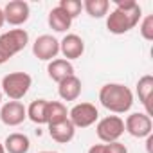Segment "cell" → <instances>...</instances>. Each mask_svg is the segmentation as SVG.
<instances>
[{"instance_id":"1","label":"cell","mask_w":153,"mask_h":153,"mask_svg":"<svg viewBox=\"0 0 153 153\" xmlns=\"http://www.w3.org/2000/svg\"><path fill=\"white\" fill-rule=\"evenodd\" d=\"M142 16V9L133 0H115V9L106 18V27L112 34H124L131 31Z\"/></svg>"},{"instance_id":"2","label":"cell","mask_w":153,"mask_h":153,"mask_svg":"<svg viewBox=\"0 0 153 153\" xmlns=\"http://www.w3.org/2000/svg\"><path fill=\"white\" fill-rule=\"evenodd\" d=\"M101 105L114 114H126L133 105V94L121 83H106L99 90Z\"/></svg>"},{"instance_id":"3","label":"cell","mask_w":153,"mask_h":153,"mask_svg":"<svg viewBox=\"0 0 153 153\" xmlns=\"http://www.w3.org/2000/svg\"><path fill=\"white\" fill-rule=\"evenodd\" d=\"M29 43V34L25 29H11L0 34V65H4L9 58L24 51Z\"/></svg>"},{"instance_id":"4","label":"cell","mask_w":153,"mask_h":153,"mask_svg":"<svg viewBox=\"0 0 153 153\" xmlns=\"http://www.w3.org/2000/svg\"><path fill=\"white\" fill-rule=\"evenodd\" d=\"M33 85V78L27 72H11L2 78V92L11 99L18 101L22 99Z\"/></svg>"},{"instance_id":"5","label":"cell","mask_w":153,"mask_h":153,"mask_svg":"<svg viewBox=\"0 0 153 153\" xmlns=\"http://www.w3.org/2000/svg\"><path fill=\"white\" fill-rule=\"evenodd\" d=\"M96 133L103 142H117L121 139V135L124 133V121L119 115H108L103 117L97 126H96Z\"/></svg>"},{"instance_id":"6","label":"cell","mask_w":153,"mask_h":153,"mask_svg":"<svg viewBox=\"0 0 153 153\" xmlns=\"http://www.w3.org/2000/svg\"><path fill=\"white\" fill-rule=\"evenodd\" d=\"M99 119V112L92 103H78L68 112V121L74 128H88Z\"/></svg>"},{"instance_id":"7","label":"cell","mask_w":153,"mask_h":153,"mask_svg":"<svg viewBox=\"0 0 153 153\" xmlns=\"http://www.w3.org/2000/svg\"><path fill=\"white\" fill-rule=\"evenodd\" d=\"M151 130H153V123H151V117L146 114L135 112V114H130L124 121V131H128L135 139H144L151 135Z\"/></svg>"},{"instance_id":"8","label":"cell","mask_w":153,"mask_h":153,"mask_svg":"<svg viewBox=\"0 0 153 153\" xmlns=\"http://www.w3.org/2000/svg\"><path fill=\"white\" fill-rule=\"evenodd\" d=\"M2 11H4V20L9 25H15V27L24 25L29 20V15H31L29 4L24 2V0H11L9 4H6V7Z\"/></svg>"},{"instance_id":"9","label":"cell","mask_w":153,"mask_h":153,"mask_svg":"<svg viewBox=\"0 0 153 153\" xmlns=\"http://www.w3.org/2000/svg\"><path fill=\"white\" fill-rule=\"evenodd\" d=\"M58 52H59V42L51 34H42L33 43V54L42 61H49L56 58Z\"/></svg>"},{"instance_id":"10","label":"cell","mask_w":153,"mask_h":153,"mask_svg":"<svg viewBox=\"0 0 153 153\" xmlns=\"http://www.w3.org/2000/svg\"><path fill=\"white\" fill-rule=\"evenodd\" d=\"M27 119V108L20 101H7L0 108V121L6 126H18Z\"/></svg>"},{"instance_id":"11","label":"cell","mask_w":153,"mask_h":153,"mask_svg":"<svg viewBox=\"0 0 153 153\" xmlns=\"http://www.w3.org/2000/svg\"><path fill=\"white\" fill-rule=\"evenodd\" d=\"M59 51L61 54L67 58V61L70 59H78L83 56L85 52V42L81 36L78 34H67L61 42H59Z\"/></svg>"},{"instance_id":"12","label":"cell","mask_w":153,"mask_h":153,"mask_svg":"<svg viewBox=\"0 0 153 153\" xmlns=\"http://www.w3.org/2000/svg\"><path fill=\"white\" fill-rule=\"evenodd\" d=\"M58 94L63 101H76L81 94V79L76 76H68L58 83Z\"/></svg>"},{"instance_id":"13","label":"cell","mask_w":153,"mask_h":153,"mask_svg":"<svg viewBox=\"0 0 153 153\" xmlns=\"http://www.w3.org/2000/svg\"><path fill=\"white\" fill-rule=\"evenodd\" d=\"M74 133H76V128L74 124L67 119V121H61L58 124H49V135L52 140H56L58 144H67L74 139Z\"/></svg>"},{"instance_id":"14","label":"cell","mask_w":153,"mask_h":153,"mask_svg":"<svg viewBox=\"0 0 153 153\" xmlns=\"http://www.w3.org/2000/svg\"><path fill=\"white\" fill-rule=\"evenodd\" d=\"M47 74H49V78L56 83L63 81L65 78H68V76H74V67L70 61L67 59H52L47 67Z\"/></svg>"},{"instance_id":"15","label":"cell","mask_w":153,"mask_h":153,"mask_svg":"<svg viewBox=\"0 0 153 153\" xmlns=\"http://www.w3.org/2000/svg\"><path fill=\"white\" fill-rule=\"evenodd\" d=\"M47 22H49V27L56 33H65L67 29H70V24H72V18L61 9V7H52L49 11V16H47Z\"/></svg>"},{"instance_id":"16","label":"cell","mask_w":153,"mask_h":153,"mask_svg":"<svg viewBox=\"0 0 153 153\" xmlns=\"http://www.w3.org/2000/svg\"><path fill=\"white\" fill-rule=\"evenodd\" d=\"M31 148V140L24 133H9L4 140L6 153H27Z\"/></svg>"},{"instance_id":"17","label":"cell","mask_w":153,"mask_h":153,"mask_svg":"<svg viewBox=\"0 0 153 153\" xmlns=\"http://www.w3.org/2000/svg\"><path fill=\"white\" fill-rule=\"evenodd\" d=\"M151 94H153V76L148 74L137 81V96H139V101L146 108V115H151V106H149Z\"/></svg>"},{"instance_id":"18","label":"cell","mask_w":153,"mask_h":153,"mask_svg":"<svg viewBox=\"0 0 153 153\" xmlns=\"http://www.w3.org/2000/svg\"><path fill=\"white\" fill-rule=\"evenodd\" d=\"M47 99H36L27 108V117L34 124H47Z\"/></svg>"},{"instance_id":"19","label":"cell","mask_w":153,"mask_h":153,"mask_svg":"<svg viewBox=\"0 0 153 153\" xmlns=\"http://www.w3.org/2000/svg\"><path fill=\"white\" fill-rule=\"evenodd\" d=\"M67 119H68V112L63 103H59V101L47 103V124H58Z\"/></svg>"},{"instance_id":"20","label":"cell","mask_w":153,"mask_h":153,"mask_svg":"<svg viewBox=\"0 0 153 153\" xmlns=\"http://www.w3.org/2000/svg\"><path fill=\"white\" fill-rule=\"evenodd\" d=\"M83 9L92 18H103L105 15H108L110 2H108V0H85V2H83Z\"/></svg>"},{"instance_id":"21","label":"cell","mask_w":153,"mask_h":153,"mask_svg":"<svg viewBox=\"0 0 153 153\" xmlns=\"http://www.w3.org/2000/svg\"><path fill=\"white\" fill-rule=\"evenodd\" d=\"M58 7H61L72 20L78 16L79 13H81V9H83V4L79 2V0H59V4H58Z\"/></svg>"},{"instance_id":"22","label":"cell","mask_w":153,"mask_h":153,"mask_svg":"<svg viewBox=\"0 0 153 153\" xmlns=\"http://www.w3.org/2000/svg\"><path fill=\"white\" fill-rule=\"evenodd\" d=\"M140 36L144 38V40H148V42H151L153 40V16L151 15H148L142 22H140Z\"/></svg>"},{"instance_id":"23","label":"cell","mask_w":153,"mask_h":153,"mask_svg":"<svg viewBox=\"0 0 153 153\" xmlns=\"http://www.w3.org/2000/svg\"><path fill=\"white\" fill-rule=\"evenodd\" d=\"M105 153H128V149H126V146L123 144V142H108V144H105Z\"/></svg>"},{"instance_id":"24","label":"cell","mask_w":153,"mask_h":153,"mask_svg":"<svg viewBox=\"0 0 153 153\" xmlns=\"http://www.w3.org/2000/svg\"><path fill=\"white\" fill-rule=\"evenodd\" d=\"M88 153H105V144H94L88 149Z\"/></svg>"},{"instance_id":"25","label":"cell","mask_w":153,"mask_h":153,"mask_svg":"<svg viewBox=\"0 0 153 153\" xmlns=\"http://www.w3.org/2000/svg\"><path fill=\"white\" fill-rule=\"evenodd\" d=\"M4 24H6V20H4V11H2V7H0V29L4 27Z\"/></svg>"},{"instance_id":"26","label":"cell","mask_w":153,"mask_h":153,"mask_svg":"<svg viewBox=\"0 0 153 153\" xmlns=\"http://www.w3.org/2000/svg\"><path fill=\"white\" fill-rule=\"evenodd\" d=\"M0 153H6V149H4V144L0 142Z\"/></svg>"},{"instance_id":"27","label":"cell","mask_w":153,"mask_h":153,"mask_svg":"<svg viewBox=\"0 0 153 153\" xmlns=\"http://www.w3.org/2000/svg\"><path fill=\"white\" fill-rule=\"evenodd\" d=\"M40 153H58V151H40Z\"/></svg>"},{"instance_id":"28","label":"cell","mask_w":153,"mask_h":153,"mask_svg":"<svg viewBox=\"0 0 153 153\" xmlns=\"http://www.w3.org/2000/svg\"><path fill=\"white\" fill-rule=\"evenodd\" d=\"M0 103H2V90H0Z\"/></svg>"}]
</instances>
